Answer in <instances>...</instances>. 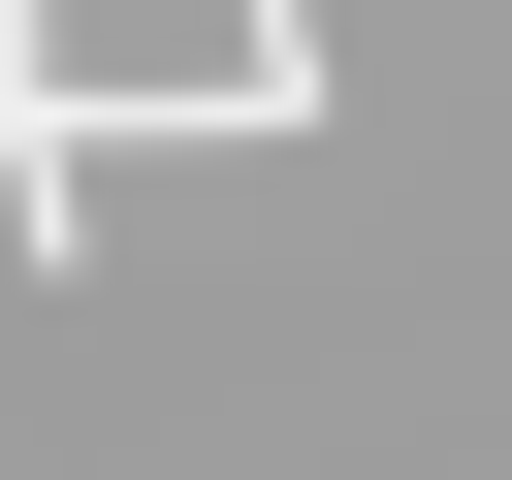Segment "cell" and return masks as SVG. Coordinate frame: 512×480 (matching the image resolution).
<instances>
[{
  "mask_svg": "<svg viewBox=\"0 0 512 480\" xmlns=\"http://www.w3.org/2000/svg\"><path fill=\"white\" fill-rule=\"evenodd\" d=\"M0 256H32V288L96 256V96H64V0H0Z\"/></svg>",
  "mask_w": 512,
  "mask_h": 480,
  "instance_id": "6da1fadb",
  "label": "cell"
}]
</instances>
